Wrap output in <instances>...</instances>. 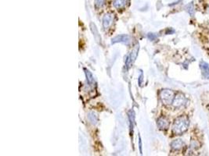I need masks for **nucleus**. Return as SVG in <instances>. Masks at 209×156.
<instances>
[{
    "mask_svg": "<svg viewBox=\"0 0 209 156\" xmlns=\"http://www.w3.org/2000/svg\"><path fill=\"white\" fill-rule=\"evenodd\" d=\"M184 142H183V140L181 139L174 140V141L171 143V148H172V150L174 151L180 150V149H182L184 147Z\"/></svg>",
    "mask_w": 209,
    "mask_h": 156,
    "instance_id": "obj_7",
    "label": "nucleus"
},
{
    "mask_svg": "<svg viewBox=\"0 0 209 156\" xmlns=\"http://www.w3.org/2000/svg\"><path fill=\"white\" fill-rule=\"evenodd\" d=\"M187 102V98L185 97L184 94H177L176 95L174 98L173 102H172V105H173L175 108H180V107L185 105Z\"/></svg>",
    "mask_w": 209,
    "mask_h": 156,
    "instance_id": "obj_3",
    "label": "nucleus"
},
{
    "mask_svg": "<svg viewBox=\"0 0 209 156\" xmlns=\"http://www.w3.org/2000/svg\"><path fill=\"white\" fill-rule=\"evenodd\" d=\"M138 50H139V46H137L135 48H134L133 50H132V52H131V54L129 55L132 63L134 62V60L136 59V58H137V53H138Z\"/></svg>",
    "mask_w": 209,
    "mask_h": 156,
    "instance_id": "obj_14",
    "label": "nucleus"
},
{
    "mask_svg": "<svg viewBox=\"0 0 209 156\" xmlns=\"http://www.w3.org/2000/svg\"><path fill=\"white\" fill-rule=\"evenodd\" d=\"M200 68L205 77H209V64L205 61L200 63Z\"/></svg>",
    "mask_w": 209,
    "mask_h": 156,
    "instance_id": "obj_9",
    "label": "nucleus"
},
{
    "mask_svg": "<svg viewBox=\"0 0 209 156\" xmlns=\"http://www.w3.org/2000/svg\"><path fill=\"white\" fill-rule=\"evenodd\" d=\"M175 93L171 89H162L159 92V97L164 105H169L172 104L175 98Z\"/></svg>",
    "mask_w": 209,
    "mask_h": 156,
    "instance_id": "obj_2",
    "label": "nucleus"
},
{
    "mask_svg": "<svg viewBox=\"0 0 209 156\" xmlns=\"http://www.w3.org/2000/svg\"><path fill=\"white\" fill-rule=\"evenodd\" d=\"M147 37H148V38L150 39V41H154L155 39H157V38H158V35H157L156 34H153V33H149V34H147Z\"/></svg>",
    "mask_w": 209,
    "mask_h": 156,
    "instance_id": "obj_17",
    "label": "nucleus"
},
{
    "mask_svg": "<svg viewBox=\"0 0 209 156\" xmlns=\"http://www.w3.org/2000/svg\"><path fill=\"white\" fill-rule=\"evenodd\" d=\"M190 119L187 116H181L175 119L172 125V133L175 135H181L189 128Z\"/></svg>",
    "mask_w": 209,
    "mask_h": 156,
    "instance_id": "obj_1",
    "label": "nucleus"
},
{
    "mask_svg": "<svg viewBox=\"0 0 209 156\" xmlns=\"http://www.w3.org/2000/svg\"><path fill=\"white\" fill-rule=\"evenodd\" d=\"M157 124H158V127L160 130H167L169 127V120L166 117L162 116L158 119Z\"/></svg>",
    "mask_w": 209,
    "mask_h": 156,
    "instance_id": "obj_6",
    "label": "nucleus"
},
{
    "mask_svg": "<svg viewBox=\"0 0 209 156\" xmlns=\"http://www.w3.org/2000/svg\"><path fill=\"white\" fill-rule=\"evenodd\" d=\"M90 28H91V30H92V31H93V35H94V38H95V39H96V41L97 42H99V41L101 40V38H100V36H99V32H98V30H97V28H96L95 23H90Z\"/></svg>",
    "mask_w": 209,
    "mask_h": 156,
    "instance_id": "obj_10",
    "label": "nucleus"
},
{
    "mask_svg": "<svg viewBox=\"0 0 209 156\" xmlns=\"http://www.w3.org/2000/svg\"><path fill=\"white\" fill-rule=\"evenodd\" d=\"M186 10L187 11V13L190 14V16H191V17H194V13H195V9H194V3H190L188 5H186Z\"/></svg>",
    "mask_w": 209,
    "mask_h": 156,
    "instance_id": "obj_13",
    "label": "nucleus"
},
{
    "mask_svg": "<svg viewBox=\"0 0 209 156\" xmlns=\"http://www.w3.org/2000/svg\"><path fill=\"white\" fill-rule=\"evenodd\" d=\"M139 151H140V153L142 154V141H141L140 136H139Z\"/></svg>",
    "mask_w": 209,
    "mask_h": 156,
    "instance_id": "obj_19",
    "label": "nucleus"
},
{
    "mask_svg": "<svg viewBox=\"0 0 209 156\" xmlns=\"http://www.w3.org/2000/svg\"><path fill=\"white\" fill-rule=\"evenodd\" d=\"M129 122H130V129L132 130L134 123V113L132 110H130V111L129 112Z\"/></svg>",
    "mask_w": 209,
    "mask_h": 156,
    "instance_id": "obj_15",
    "label": "nucleus"
},
{
    "mask_svg": "<svg viewBox=\"0 0 209 156\" xmlns=\"http://www.w3.org/2000/svg\"><path fill=\"white\" fill-rule=\"evenodd\" d=\"M208 108H209V106H208Z\"/></svg>",
    "mask_w": 209,
    "mask_h": 156,
    "instance_id": "obj_20",
    "label": "nucleus"
},
{
    "mask_svg": "<svg viewBox=\"0 0 209 156\" xmlns=\"http://www.w3.org/2000/svg\"><path fill=\"white\" fill-rule=\"evenodd\" d=\"M114 19H115L114 14L107 13L104 15V18H103V27L104 29H107L111 26L114 22Z\"/></svg>",
    "mask_w": 209,
    "mask_h": 156,
    "instance_id": "obj_5",
    "label": "nucleus"
},
{
    "mask_svg": "<svg viewBox=\"0 0 209 156\" xmlns=\"http://www.w3.org/2000/svg\"><path fill=\"white\" fill-rule=\"evenodd\" d=\"M84 71H85V77H86V80L87 81H88V83H89V84H93V82H94V78H93L92 73L89 70H87V69H84Z\"/></svg>",
    "mask_w": 209,
    "mask_h": 156,
    "instance_id": "obj_12",
    "label": "nucleus"
},
{
    "mask_svg": "<svg viewBox=\"0 0 209 156\" xmlns=\"http://www.w3.org/2000/svg\"><path fill=\"white\" fill-rule=\"evenodd\" d=\"M88 120H89L92 123L94 124V125H96V124L97 123L98 116H97V115H96L95 113H93V112H90V113H88Z\"/></svg>",
    "mask_w": 209,
    "mask_h": 156,
    "instance_id": "obj_11",
    "label": "nucleus"
},
{
    "mask_svg": "<svg viewBox=\"0 0 209 156\" xmlns=\"http://www.w3.org/2000/svg\"><path fill=\"white\" fill-rule=\"evenodd\" d=\"M129 42H130V37L128 34H120V35H118L112 38L111 40L112 45L116 43H124L128 45Z\"/></svg>",
    "mask_w": 209,
    "mask_h": 156,
    "instance_id": "obj_4",
    "label": "nucleus"
},
{
    "mask_svg": "<svg viewBox=\"0 0 209 156\" xmlns=\"http://www.w3.org/2000/svg\"><path fill=\"white\" fill-rule=\"evenodd\" d=\"M129 0H114L113 4L116 9H122L127 6Z\"/></svg>",
    "mask_w": 209,
    "mask_h": 156,
    "instance_id": "obj_8",
    "label": "nucleus"
},
{
    "mask_svg": "<svg viewBox=\"0 0 209 156\" xmlns=\"http://www.w3.org/2000/svg\"><path fill=\"white\" fill-rule=\"evenodd\" d=\"M106 0H95V4L97 7H102L105 3Z\"/></svg>",
    "mask_w": 209,
    "mask_h": 156,
    "instance_id": "obj_16",
    "label": "nucleus"
},
{
    "mask_svg": "<svg viewBox=\"0 0 209 156\" xmlns=\"http://www.w3.org/2000/svg\"><path fill=\"white\" fill-rule=\"evenodd\" d=\"M142 78H143V75H142V72H141L140 75H139V85L142 84V80H143V79H142Z\"/></svg>",
    "mask_w": 209,
    "mask_h": 156,
    "instance_id": "obj_18",
    "label": "nucleus"
}]
</instances>
